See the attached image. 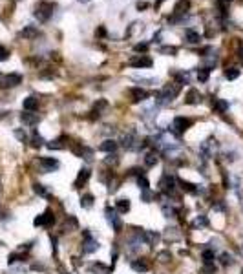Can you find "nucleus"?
<instances>
[{
  "label": "nucleus",
  "instance_id": "8fccbe9b",
  "mask_svg": "<svg viewBox=\"0 0 243 274\" xmlns=\"http://www.w3.org/2000/svg\"><path fill=\"white\" fill-rule=\"evenodd\" d=\"M81 2H88V0H81Z\"/></svg>",
  "mask_w": 243,
  "mask_h": 274
},
{
  "label": "nucleus",
  "instance_id": "f704fd0d",
  "mask_svg": "<svg viewBox=\"0 0 243 274\" xmlns=\"http://www.w3.org/2000/svg\"><path fill=\"white\" fill-rule=\"evenodd\" d=\"M137 185H139L141 190H148L150 183H148V179L145 178V176H139V178H137Z\"/></svg>",
  "mask_w": 243,
  "mask_h": 274
},
{
  "label": "nucleus",
  "instance_id": "79ce46f5",
  "mask_svg": "<svg viewBox=\"0 0 243 274\" xmlns=\"http://www.w3.org/2000/svg\"><path fill=\"white\" fill-rule=\"evenodd\" d=\"M7 57H9V51H7V48H4V46H0V62H4V61H7Z\"/></svg>",
  "mask_w": 243,
  "mask_h": 274
},
{
  "label": "nucleus",
  "instance_id": "c03bdc74",
  "mask_svg": "<svg viewBox=\"0 0 243 274\" xmlns=\"http://www.w3.org/2000/svg\"><path fill=\"white\" fill-rule=\"evenodd\" d=\"M212 207H214V211L225 212V205H223V201H217V203H214V205H212Z\"/></svg>",
  "mask_w": 243,
  "mask_h": 274
},
{
  "label": "nucleus",
  "instance_id": "58836bf2",
  "mask_svg": "<svg viewBox=\"0 0 243 274\" xmlns=\"http://www.w3.org/2000/svg\"><path fill=\"white\" fill-rule=\"evenodd\" d=\"M221 263H223V265H232V263H234V258L230 254H227V252H223V254H221Z\"/></svg>",
  "mask_w": 243,
  "mask_h": 274
},
{
  "label": "nucleus",
  "instance_id": "9b49d317",
  "mask_svg": "<svg viewBox=\"0 0 243 274\" xmlns=\"http://www.w3.org/2000/svg\"><path fill=\"white\" fill-rule=\"evenodd\" d=\"M40 166H42L44 172H53V170L59 168V161L53 159V157H42L40 159Z\"/></svg>",
  "mask_w": 243,
  "mask_h": 274
},
{
  "label": "nucleus",
  "instance_id": "3c124183",
  "mask_svg": "<svg viewBox=\"0 0 243 274\" xmlns=\"http://www.w3.org/2000/svg\"><path fill=\"white\" fill-rule=\"evenodd\" d=\"M223 2H230V0H223Z\"/></svg>",
  "mask_w": 243,
  "mask_h": 274
},
{
  "label": "nucleus",
  "instance_id": "aec40b11",
  "mask_svg": "<svg viewBox=\"0 0 243 274\" xmlns=\"http://www.w3.org/2000/svg\"><path fill=\"white\" fill-rule=\"evenodd\" d=\"M38 108V99L37 97H26L24 99V110L26 112H35Z\"/></svg>",
  "mask_w": 243,
  "mask_h": 274
},
{
  "label": "nucleus",
  "instance_id": "f8f14e48",
  "mask_svg": "<svg viewBox=\"0 0 243 274\" xmlns=\"http://www.w3.org/2000/svg\"><path fill=\"white\" fill-rule=\"evenodd\" d=\"M188 7H190V2L188 0H179L178 4H176V7H174V17L172 19V22L174 20H178V17H181V15H185L186 11H188Z\"/></svg>",
  "mask_w": 243,
  "mask_h": 274
},
{
  "label": "nucleus",
  "instance_id": "dca6fc26",
  "mask_svg": "<svg viewBox=\"0 0 243 274\" xmlns=\"http://www.w3.org/2000/svg\"><path fill=\"white\" fill-rule=\"evenodd\" d=\"M132 269H134L135 273H148V269H150V265H148L147 260H134L132 262Z\"/></svg>",
  "mask_w": 243,
  "mask_h": 274
},
{
  "label": "nucleus",
  "instance_id": "423d86ee",
  "mask_svg": "<svg viewBox=\"0 0 243 274\" xmlns=\"http://www.w3.org/2000/svg\"><path fill=\"white\" fill-rule=\"evenodd\" d=\"M104 216H106V221H108V223L114 227L115 232H119V230L122 229V223H121V219H119V216H117V211H115V209H112V207H106Z\"/></svg>",
  "mask_w": 243,
  "mask_h": 274
},
{
  "label": "nucleus",
  "instance_id": "6e6552de",
  "mask_svg": "<svg viewBox=\"0 0 243 274\" xmlns=\"http://www.w3.org/2000/svg\"><path fill=\"white\" fill-rule=\"evenodd\" d=\"M51 223H55V217H53V214H51L50 211H46L44 214L37 216L35 217V221H33L35 227H50Z\"/></svg>",
  "mask_w": 243,
  "mask_h": 274
},
{
  "label": "nucleus",
  "instance_id": "c756f323",
  "mask_svg": "<svg viewBox=\"0 0 243 274\" xmlns=\"http://www.w3.org/2000/svg\"><path fill=\"white\" fill-rule=\"evenodd\" d=\"M225 77H227L229 81H234V79L240 77V70H238V68H227V70H225Z\"/></svg>",
  "mask_w": 243,
  "mask_h": 274
},
{
  "label": "nucleus",
  "instance_id": "a19ab883",
  "mask_svg": "<svg viewBox=\"0 0 243 274\" xmlns=\"http://www.w3.org/2000/svg\"><path fill=\"white\" fill-rule=\"evenodd\" d=\"M170 258H172V256H170V252H168V250H163V252H159V262L161 263L170 262Z\"/></svg>",
  "mask_w": 243,
  "mask_h": 274
},
{
  "label": "nucleus",
  "instance_id": "f257e3e1",
  "mask_svg": "<svg viewBox=\"0 0 243 274\" xmlns=\"http://www.w3.org/2000/svg\"><path fill=\"white\" fill-rule=\"evenodd\" d=\"M53 9H55V4L53 2H48V0H40L37 6H35V19L38 22H48L51 19V15H53Z\"/></svg>",
  "mask_w": 243,
  "mask_h": 274
},
{
  "label": "nucleus",
  "instance_id": "ea45409f",
  "mask_svg": "<svg viewBox=\"0 0 243 274\" xmlns=\"http://www.w3.org/2000/svg\"><path fill=\"white\" fill-rule=\"evenodd\" d=\"M66 229H68V230L77 229V219H75V217H73V216L68 217V221H66Z\"/></svg>",
  "mask_w": 243,
  "mask_h": 274
},
{
  "label": "nucleus",
  "instance_id": "37998d69",
  "mask_svg": "<svg viewBox=\"0 0 243 274\" xmlns=\"http://www.w3.org/2000/svg\"><path fill=\"white\" fill-rule=\"evenodd\" d=\"M15 137H17V139H20L22 143H26V141H28V135H26V132H22V130H15Z\"/></svg>",
  "mask_w": 243,
  "mask_h": 274
},
{
  "label": "nucleus",
  "instance_id": "4c0bfd02",
  "mask_svg": "<svg viewBox=\"0 0 243 274\" xmlns=\"http://www.w3.org/2000/svg\"><path fill=\"white\" fill-rule=\"evenodd\" d=\"M152 192L150 190H141V201L143 203H150V199H152Z\"/></svg>",
  "mask_w": 243,
  "mask_h": 274
},
{
  "label": "nucleus",
  "instance_id": "2f4dec72",
  "mask_svg": "<svg viewBox=\"0 0 243 274\" xmlns=\"http://www.w3.org/2000/svg\"><path fill=\"white\" fill-rule=\"evenodd\" d=\"M209 68H201V70L198 71V81L199 83H207L209 81Z\"/></svg>",
  "mask_w": 243,
  "mask_h": 274
},
{
  "label": "nucleus",
  "instance_id": "09e8293b",
  "mask_svg": "<svg viewBox=\"0 0 243 274\" xmlns=\"http://www.w3.org/2000/svg\"><path fill=\"white\" fill-rule=\"evenodd\" d=\"M0 192H2V181H0Z\"/></svg>",
  "mask_w": 243,
  "mask_h": 274
},
{
  "label": "nucleus",
  "instance_id": "9d476101",
  "mask_svg": "<svg viewBox=\"0 0 243 274\" xmlns=\"http://www.w3.org/2000/svg\"><path fill=\"white\" fill-rule=\"evenodd\" d=\"M190 126H192V121L190 119H186V117H176V119H174V124H172V128H176L178 134H183V132L188 130Z\"/></svg>",
  "mask_w": 243,
  "mask_h": 274
},
{
  "label": "nucleus",
  "instance_id": "cd10ccee",
  "mask_svg": "<svg viewBox=\"0 0 243 274\" xmlns=\"http://www.w3.org/2000/svg\"><path fill=\"white\" fill-rule=\"evenodd\" d=\"M91 205H93V196L91 194H84L83 198H81V207L83 209H91Z\"/></svg>",
  "mask_w": 243,
  "mask_h": 274
},
{
  "label": "nucleus",
  "instance_id": "864d4df0",
  "mask_svg": "<svg viewBox=\"0 0 243 274\" xmlns=\"http://www.w3.org/2000/svg\"><path fill=\"white\" fill-rule=\"evenodd\" d=\"M0 245H2V242H0Z\"/></svg>",
  "mask_w": 243,
  "mask_h": 274
},
{
  "label": "nucleus",
  "instance_id": "a211bd4d",
  "mask_svg": "<svg viewBox=\"0 0 243 274\" xmlns=\"http://www.w3.org/2000/svg\"><path fill=\"white\" fill-rule=\"evenodd\" d=\"M130 93H132V97H134L135 102L148 99V91H147V90H143V88H132V90H130Z\"/></svg>",
  "mask_w": 243,
  "mask_h": 274
},
{
  "label": "nucleus",
  "instance_id": "603ef678",
  "mask_svg": "<svg viewBox=\"0 0 243 274\" xmlns=\"http://www.w3.org/2000/svg\"><path fill=\"white\" fill-rule=\"evenodd\" d=\"M62 274H70V273H62Z\"/></svg>",
  "mask_w": 243,
  "mask_h": 274
},
{
  "label": "nucleus",
  "instance_id": "bb28decb",
  "mask_svg": "<svg viewBox=\"0 0 243 274\" xmlns=\"http://www.w3.org/2000/svg\"><path fill=\"white\" fill-rule=\"evenodd\" d=\"M165 238H166V240H170V242H176V240H179V238H181V232H179L176 227H172V229H166Z\"/></svg>",
  "mask_w": 243,
  "mask_h": 274
},
{
  "label": "nucleus",
  "instance_id": "1a4fd4ad",
  "mask_svg": "<svg viewBox=\"0 0 243 274\" xmlns=\"http://www.w3.org/2000/svg\"><path fill=\"white\" fill-rule=\"evenodd\" d=\"M135 143H137V134H135V130H130L128 134L122 135V141H121V145L126 150H134L135 148Z\"/></svg>",
  "mask_w": 243,
  "mask_h": 274
},
{
  "label": "nucleus",
  "instance_id": "de8ad7c7",
  "mask_svg": "<svg viewBox=\"0 0 243 274\" xmlns=\"http://www.w3.org/2000/svg\"><path fill=\"white\" fill-rule=\"evenodd\" d=\"M240 59H242V62H243V48H240Z\"/></svg>",
  "mask_w": 243,
  "mask_h": 274
},
{
  "label": "nucleus",
  "instance_id": "a18cd8bd",
  "mask_svg": "<svg viewBox=\"0 0 243 274\" xmlns=\"http://www.w3.org/2000/svg\"><path fill=\"white\" fill-rule=\"evenodd\" d=\"M161 53H170V55H176L178 50H176V48H161Z\"/></svg>",
  "mask_w": 243,
  "mask_h": 274
},
{
  "label": "nucleus",
  "instance_id": "5701e85b",
  "mask_svg": "<svg viewBox=\"0 0 243 274\" xmlns=\"http://www.w3.org/2000/svg\"><path fill=\"white\" fill-rule=\"evenodd\" d=\"M38 35V30L37 28H33V26H26L24 30L20 31V37L24 38H35Z\"/></svg>",
  "mask_w": 243,
  "mask_h": 274
},
{
  "label": "nucleus",
  "instance_id": "5fc2aeb1",
  "mask_svg": "<svg viewBox=\"0 0 243 274\" xmlns=\"http://www.w3.org/2000/svg\"><path fill=\"white\" fill-rule=\"evenodd\" d=\"M242 274H243V271H242Z\"/></svg>",
  "mask_w": 243,
  "mask_h": 274
},
{
  "label": "nucleus",
  "instance_id": "b1692460",
  "mask_svg": "<svg viewBox=\"0 0 243 274\" xmlns=\"http://www.w3.org/2000/svg\"><path fill=\"white\" fill-rule=\"evenodd\" d=\"M214 108H216V112H219V114H225L227 110H229V102L223 101V99H214Z\"/></svg>",
  "mask_w": 243,
  "mask_h": 274
},
{
  "label": "nucleus",
  "instance_id": "49530a36",
  "mask_svg": "<svg viewBox=\"0 0 243 274\" xmlns=\"http://www.w3.org/2000/svg\"><path fill=\"white\" fill-rule=\"evenodd\" d=\"M147 48H148L147 44H137L135 46V51H147Z\"/></svg>",
  "mask_w": 243,
  "mask_h": 274
},
{
  "label": "nucleus",
  "instance_id": "e433bc0d",
  "mask_svg": "<svg viewBox=\"0 0 243 274\" xmlns=\"http://www.w3.org/2000/svg\"><path fill=\"white\" fill-rule=\"evenodd\" d=\"M194 225H196V227H209V219H207V216H198L196 217V221H194Z\"/></svg>",
  "mask_w": 243,
  "mask_h": 274
},
{
  "label": "nucleus",
  "instance_id": "20e7f679",
  "mask_svg": "<svg viewBox=\"0 0 243 274\" xmlns=\"http://www.w3.org/2000/svg\"><path fill=\"white\" fill-rule=\"evenodd\" d=\"M20 83H22V77L19 73H7V75L0 73V86H4V88H15Z\"/></svg>",
  "mask_w": 243,
  "mask_h": 274
},
{
  "label": "nucleus",
  "instance_id": "c9c22d12",
  "mask_svg": "<svg viewBox=\"0 0 243 274\" xmlns=\"http://www.w3.org/2000/svg\"><path fill=\"white\" fill-rule=\"evenodd\" d=\"M31 145H33V147H35V148L42 147V145H44V139H42V135H38V134H33Z\"/></svg>",
  "mask_w": 243,
  "mask_h": 274
},
{
  "label": "nucleus",
  "instance_id": "c85d7f7f",
  "mask_svg": "<svg viewBox=\"0 0 243 274\" xmlns=\"http://www.w3.org/2000/svg\"><path fill=\"white\" fill-rule=\"evenodd\" d=\"M185 38H186V42H190V44H198L199 42V35L196 31H192V30H188V31L185 33Z\"/></svg>",
  "mask_w": 243,
  "mask_h": 274
},
{
  "label": "nucleus",
  "instance_id": "6ab92c4d",
  "mask_svg": "<svg viewBox=\"0 0 243 274\" xmlns=\"http://www.w3.org/2000/svg\"><path fill=\"white\" fill-rule=\"evenodd\" d=\"M201 258H203V263L207 265V267H214V262H216V256H214V250H211V249L203 250V254H201Z\"/></svg>",
  "mask_w": 243,
  "mask_h": 274
},
{
  "label": "nucleus",
  "instance_id": "393cba45",
  "mask_svg": "<svg viewBox=\"0 0 243 274\" xmlns=\"http://www.w3.org/2000/svg\"><path fill=\"white\" fill-rule=\"evenodd\" d=\"M115 211L121 212V214H126V212L130 211V201H128V199H117Z\"/></svg>",
  "mask_w": 243,
  "mask_h": 274
},
{
  "label": "nucleus",
  "instance_id": "7c9ffc66",
  "mask_svg": "<svg viewBox=\"0 0 243 274\" xmlns=\"http://www.w3.org/2000/svg\"><path fill=\"white\" fill-rule=\"evenodd\" d=\"M161 209H163V214H165V217H176V214H178V212H176V209H174V207H170V205H163Z\"/></svg>",
  "mask_w": 243,
  "mask_h": 274
},
{
  "label": "nucleus",
  "instance_id": "4468645a",
  "mask_svg": "<svg viewBox=\"0 0 243 274\" xmlns=\"http://www.w3.org/2000/svg\"><path fill=\"white\" fill-rule=\"evenodd\" d=\"M20 121L24 122V124H28V126H33V124H37L40 121V117L37 114H33V112H26V114L20 115Z\"/></svg>",
  "mask_w": 243,
  "mask_h": 274
},
{
  "label": "nucleus",
  "instance_id": "f03ea898",
  "mask_svg": "<svg viewBox=\"0 0 243 274\" xmlns=\"http://www.w3.org/2000/svg\"><path fill=\"white\" fill-rule=\"evenodd\" d=\"M179 95V84H170V86H165V88L159 91V95H157V104H168V102H172L176 97Z\"/></svg>",
  "mask_w": 243,
  "mask_h": 274
},
{
  "label": "nucleus",
  "instance_id": "0eeeda50",
  "mask_svg": "<svg viewBox=\"0 0 243 274\" xmlns=\"http://www.w3.org/2000/svg\"><path fill=\"white\" fill-rule=\"evenodd\" d=\"M141 240L147 243L148 247H153V245H157L159 242V232H155V230H145V232H139Z\"/></svg>",
  "mask_w": 243,
  "mask_h": 274
},
{
  "label": "nucleus",
  "instance_id": "a878e982",
  "mask_svg": "<svg viewBox=\"0 0 243 274\" xmlns=\"http://www.w3.org/2000/svg\"><path fill=\"white\" fill-rule=\"evenodd\" d=\"M179 185H181V188L185 192H188V194H196V188H198V185H194L190 181H185V179H179Z\"/></svg>",
  "mask_w": 243,
  "mask_h": 274
},
{
  "label": "nucleus",
  "instance_id": "f3484780",
  "mask_svg": "<svg viewBox=\"0 0 243 274\" xmlns=\"http://www.w3.org/2000/svg\"><path fill=\"white\" fill-rule=\"evenodd\" d=\"M130 64H132V66H135V68H150V66H152V59L137 57V59H132V61H130Z\"/></svg>",
  "mask_w": 243,
  "mask_h": 274
},
{
  "label": "nucleus",
  "instance_id": "2eb2a0df",
  "mask_svg": "<svg viewBox=\"0 0 243 274\" xmlns=\"http://www.w3.org/2000/svg\"><path fill=\"white\" fill-rule=\"evenodd\" d=\"M201 99H203V97H201V93H199L198 90H188V93H186V97H185V102L186 104H199V102H201Z\"/></svg>",
  "mask_w": 243,
  "mask_h": 274
},
{
  "label": "nucleus",
  "instance_id": "473e14b6",
  "mask_svg": "<svg viewBox=\"0 0 243 274\" xmlns=\"http://www.w3.org/2000/svg\"><path fill=\"white\" fill-rule=\"evenodd\" d=\"M33 190L37 192L38 196H42V198H48V190H46V188L40 185V183H35V185H33Z\"/></svg>",
  "mask_w": 243,
  "mask_h": 274
},
{
  "label": "nucleus",
  "instance_id": "39448f33",
  "mask_svg": "<svg viewBox=\"0 0 243 274\" xmlns=\"http://www.w3.org/2000/svg\"><path fill=\"white\" fill-rule=\"evenodd\" d=\"M97 249H99V242L91 238V234H90V230H84L83 252H84V254H91V252H95Z\"/></svg>",
  "mask_w": 243,
  "mask_h": 274
},
{
  "label": "nucleus",
  "instance_id": "7ed1b4c3",
  "mask_svg": "<svg viewBox=\"0 0 243 274\" xmlns=\"http://www.w3.org/2000/svg\"><path fill=\"white\" fill-rule=\"evenodd\" d=\"M159 188L161 192H165L166 196H174L176 194V178L170 176V174H165L159 179Z\"/></svg>",
  "mask_w": 243,
  "mask_h": 274
},
{
  "label": "nucleus",
  "instance_id": "412c9836",
  "mask_svg": "<svg viewBox=\"0 0 243 274\" xmlns=\"http://www.w3.org/2000/svg\"><path fill=\"white\" fill-rule=\"evenodd\" d=\"M157 163H159V155H157L155 150H152V152H148L145 155V165L147 166H155Z\"/></svg>",
  "mask_w": 243,
  "mask_h": 274
},
{
  "label": "nucleus",
  "instance_id": "4be33fe9",
  "mask_svg": "<svg viewBox=\"0 0 243 274\" xmlns=\"http://www.w3.org/2000/svg\"><path fill=\"white\" fill-rule=\"evenodd\" d=\"M102 150V152H108V153H114L115 150H117V143H115L114 139H106L104 143H102L101 147H99Z\"/></svg>",
  "mask_w": 243,
  "mask_h": 274
},
{
  "label": "nucleus",
  "instance_id": "ddd939ff",
  "mask_svg": "<svg viewBox=\"0 0 243 274\" xmlns=\"http://www.w3.org/2000/svg\"><path fill=\"white\" fill-rule=\"evenodd\" d=\"M90 176H91L90 168H86V166H84V168H81V170H79V174H77V179H75V186H77V188H81V186H83L84 183H86V181L90 179Z\"/></svg>",
  "mask_w": 243,
  "mask_h": 274
},
{
  "label": "nucleus",
  "instance_id": "72a5a7b5",
  "mask_svg": "<svg viewBox=\"0 0 243 274\" xmlns=\"http://www.w3.org/2000/svg\"><path fill=\"white\" fill-rule=\"evenodd\" d=\"M62 143V139H57V141H51V143H48L46 147L50 148V150H62L64 145H61Z\"/></svg>",
  "mask_w": 243,
  "mask_h": 274
}]
</instances>
